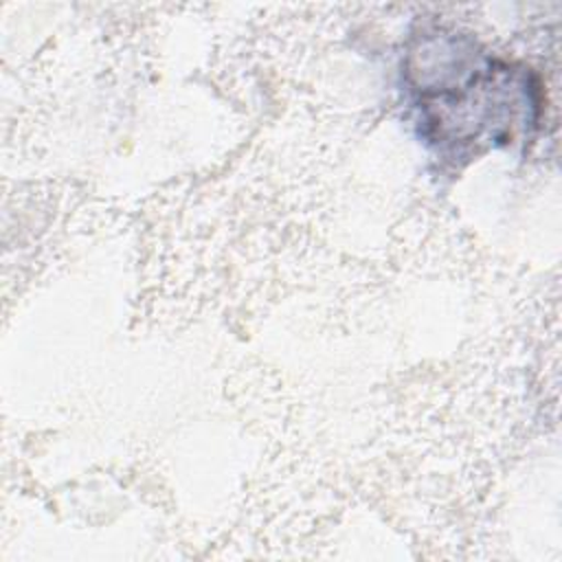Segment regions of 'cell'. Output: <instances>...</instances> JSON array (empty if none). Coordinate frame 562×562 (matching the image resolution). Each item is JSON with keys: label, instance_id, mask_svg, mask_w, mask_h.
<instances>
[{"label": "cell", "instance_id": "obj_1", "mask_svg": "<svg viewBox=\"0 0 562 562\" xmlns=\"http://www.w3.org/2000/svg\"><path fill=\"white\" fill-rule=\"evenodd\" d=\"M422 125L435 143L505 145L518 125L538 123L540 88L525 70L474 53L470 42L439 40L408 70Z\"/></svg>", "mask_w": 562, "mask_h": 562}]
</instances>
